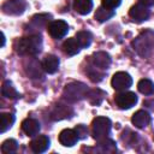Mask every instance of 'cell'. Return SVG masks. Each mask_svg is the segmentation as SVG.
Segmentation results:
<instances>
[{"label": "cell", "mask_w": 154, "mask_h": 154, "mask_svg": "<svg viewBox=\"0 0 154 154\" xmlns=\"http://www.w3.org/2000/svg\"><path fill=\"white\" fill-rule=\"evenodd\" d=\"M75 130H76V132H77L79 138H83V137H85L88 135V129L84 125H77Z\"/></svg>", "instance_id": "cell-27"}, {"label": "cell", "mask_w": 154, "mask_h": 154, "mask_svg": "<svg viewBox=\"0 0 154 154\" xmlns=\"http://www.w3.org/2000/svg\"><path fill=\"white\" fill-rule=\"evenodd\" d=\"M131 122H132V124H134L136 128L142 129V128H146V126L150 123V116H149V113H148L147 111L140 109V111H137V112L132 116Z\"/></svg>", "instance_id": "cell-12"}, {"label": "cell", "mask_w": 154, "mask_h": 154, "mask_svg": "<svg viewBox=\"0 0 154 154\" xmlns=\"http://www.w3.org/2000/svg\"><path fill=\"white\" fill-rule=\"evenodd\" d=\"M76 40L78 41L81 48H87L91 43V34L89 31H78L76 34Z\"/></svg>", "instance_id": "cell-23"}, {"label": "cell", "mask_w": 154, "mask_h": 154, "mask_svg": "<svg viewBox=\"0 0 154 154\" xmlns=\"http://www.w3.org/2000/svg\"><path fill=\"white\" fill-rule=\"evenodd\" d=\"M73 113L72 108L65 106V105H58L55 106V108L52 111L51 113V118L53 120H60V119H65V118H69L71 117Z\"/></svg>", "instance_id": "cell-16"}, {"label": "cell", "mask_w": 154, "mask_h": 154, "mask_svg": "<svg viewBox=\"0 0 154 154\" xmlns=\"http://www.w3.org/2000/svg\"><path fill=\"white\" fill-rule=\"evenodd\" d=\"M114 101L117 106L122 109H129L137 102V95L132 91H123L116 95Z\"/></svg>", "instance_id": "cell-6"}, {"label": "cell", "mask_w": 154, "mask_h": 154, "mask_svg": "<svg viewBox=\"0 0 154 154\" xmlns=\"http://www.w3.org/2000/svg\"><path fill=\"white\" fill-rule=\"evenodd\" d=\"M63 49L67 55H75L79 52L81 46L78 43V41L76 40V37H71L64 41L63 43Z\"/></svg>", "instance_id": "cell-17"}, {"label": "cell", "mask_w": 154, "mask_h": 154, "mask_svg": "<svg viewBox=\"0 0 154 154\" xmlns=\"http://www.w3.org/2000/svg\"><path fill=\"white\" fill-rule=\"evenodd\" d=\"M30 147H31L32 152H35V153H43L49 148V140L47 136L40 135L31 141Z\"/></svg>", "instance_id": "cell-14"}, {"label": "cell", "mask_w": 154, "mask_h": 154, "mask_svg": "<svg viewBox=\"0 0 154 154\" xmlns=\"http://www.w3.org/2000/svg\"><path fill=\"white\" fill-rule=\"evenodd\" d=\"M132 47L138 55L143 58L149 57L150 54L154 53V32L150 30H147L140 34L132 41Z\"/></svg>", "instance_id": "cell-1"}, {"label": "cell", "mask_w": 154, "mask_h": 154, "mask_svg": "<svg viewBox=\"0 0 154 154\" xmlns=\"http://www.w3.org/2000/svg\"><path fill=\"white\" fill-rule=\"evenodd\" d=\"M18 148V143L16 140H12V138H8L6 141L2 142L1 144V152L4 154H11V153H14Z\"/></svg>", "instance_id": "cell-24"}, {"label": "cell", "mask_w": 154, "mask_h": 154, "mask_svg": "<svg viewBox=\"0 0 154 154\" xmlns=\"http://www.w3.org/2000/svg\"><path fill=\"white\" fill-rule=\"evenodd\" d=\"M150 14V11L147 6L142 5V4H137L135 6H132L129 11V16L135 20V22H143L147 20L148 17Z\"/></svg>", "instance_id": "cell-9"}, {"label": "cell", "mask_w": 154, "mask_h": 154, "mask_svg": "<svg viewBox=\"0 0 154 154\" xmlns=\"http://www.w3.org/2000/svg\"><path fill=\"white\" fill-rule=\"evenodd\" d=\"M1 93L7 99H18L19 97V94L18 91L16 90V88L12 85V83L10 81H5L2 83V87H1Z\"/></svg>", "instance_id": "cell-19"}, {"label": "cell", "mask_w": 154, "mask_h": 154, "mask_svg": "<svg viewBox=\"0 0 154 154\" xmlns=\"http://www.w3.org/2000/svg\"><path fill=\"white\" fill-rule=\"evenodd\" d=\"M111 84H112L113 89H116L118 91H124L125 89H128V88L131 87L132 78H131V76L128 72L119 71V72H116L113 75L112 81H111Z\"/></svg>", "instance_id": "cell-5"}, {"label": "cell", "mask_w": 154, "mask_h": 154, "mask_svg": "<svg viewBox=\"0 0 154 154\" xmlns=\"http://www.w3.org/2000/svg\"><path fill=\"white\" fill-rule=\"evenodd\" d=\"M111 120L106 117H96L94 120H93V124H91V131H93V135L94 137L99 141V140H102V138H106L108 135H109V131H111Z\"/></svg>", "instance_id": "cell-4"}, {"label": "cell", "mask_w": 154, "mask_h": 154, "mask_svg": "<svg viewBox=\"0 0 154 154\" xmlns=\"http://www.w3.org/2000/svg\"><path fill=\"white\" fill-rule=\"evenodd\" d=\"M73 8L79 14H88L93 8L91 0H73Z\"/></svg>", "instance_id": "cell-18"}, {"label": "cell", "mask_w": 154, "mask_h": 154, "mask_svg": "<svg viewBox=\"0 0 154 154\" xmlns=\"http://www.w3.org/2000/svg\"><path fill=\"white\" fill-rule=\"evenodd\" d=\"M42 48V38L37 35H31L28 37H23L18 41L17 53L20 55H36L41 52Z\"/></svg>", "instance_id": "cell-2"}, {"label": "cell", "mask_w": 154, "mask_h": 154, "mask_svg": "<svg viewBox=\"0 0 154 154\" xmlns=\"http://www.w3.org/2000/svg\"><path fill=\"white\" fill-rule=\"evenodd\" d=\"M22 130L28 136H35L40 131V123L36 119L26 118L22 122Z\"/></svg>", "instance_id": "cell-13"}, {"label": "cell", "mask_w": 154, "mask_h": 154, "mask_svg": "<svg viewBox=\"0 0 154 154\" xmlns=\"http://www.w3.org/2000/svg\"><path fill=\"white\" fill-rule=\"evenodd\" d=\"M122 0H102V6L109 8V10H113V8H117L119 5H120Z\"/></svg>", "instance_id": "cell-26"}, {"label": "cell", "mask_w": 154, "mask_h": 154, "mask_svg": "<svg viewBox=\"0 0 154 154\" xmlns=\"http://www.w3.org/2000/svg\"><path fill=\"white\" fill-rule=\"evenodd\" d=\"M114 14V10H109L105 6H100L95 12V19L99 22H106L112 18Z\"/></svg>", "instance_id": "cell-20"}, {"label": "cell", "mask_w": 154, "mask_h": 154, "mask_svg": "<svg viewBox=\"0 0 154 154\" xmlns=\"http://www.w3.org/2000/svg\"><path fill=\"white\" fill-rule=\"evenodd\" d=\"M79 137L76 130H72V129H65L59 134V142L64 147H72L77 143Z\"/></svg>", "instance_id": "cell-11"}, {"label": "cell", "mask_w": 154, "mask_h": 154, "mask_svg": "<svg viewBox=\"0 0 154 154\" xmlns=\"http://www.w3.org/2000/svg\"><path fill=\"white\" fill-rule=\"evenodd\" d=\"M97 144L100 147H102V152H116L117 150L116 143L112 140H108L107 137L106 138H102V140H99V143Z\"/></svg>", "instance_id": "cell-25"}, {"label": "cell", "mask_w": 154, "mask_h": 154, "mask_svg": "<svg viewBox=\"0 0 154 154\" xmlns=\"http://www.w3.org/2000/svg\"><path fill=\"white\" fill-rule=\"evenodd\" d=\"M91 65L99 70H107L111 65V58L106 52H96L91 55Z\"/></svg>", "instance_id": "cell-10"}, {"label": "cell", "mask_w": 154, "mask_h": 154, "mask_svg": "<svg viewBox=\"0 0 154 154\" xmlns=\"http://www.w3.org/2000/svg\"><path fill=\"white\" fill-rule=\"evenodd\" d=\"M137 88H138L140 93H142L144 95H152L154 93V83L148 78L141 79L137 84Z\"/></svg>", "instance_id": "cell-21"}, {"label": "cell", "mask_w": 154, "mask_h": 154, "mask_svg": "<svg viewBox=\"0 0 154 154\" xmlns=\"http://www.w3.org/2000/svg\"><path fill=\"white\" fill-rule=\"evenodd\" d=\"M138 2L142 4V5H144V6H147V7L154 5V0H138Z\"/></svg>", "instance_id": "cell-28"}, {"label": "cell", "mask_w": 154, "mask_h": 154, "mask_svg": "<svg viewBox=\"0 0 154 154\" xmlns=\"http://www.w3.org/2000/svg\"><path fill=\"white\" fill-rule=\"evenodd\" d=\"M26 4L24 0H6L2 5V12L11 16H18L24 12Z\"/></svg>", "instance_id": "cell-8"}, {"label": "cell", "mask_w": 154, "mask_h": 154, "mask_svg": "<svg viewBox=\"0 0 154 154\" xmlns=\"http://www.w3.org/2000/svg\"><path fill=\"white\" fill-rule=\"evenodd\" d=\"M88 94H89L88 87L81 82L70 83L64 89V96L70 101H79V100L87 97Z\"/></svg>", "instance_id": "cell-3"}, {"label": "cell", "mask_w": 154, "mask_h": 154, "mask_svg": "<svg viewBox=\"0 0 154 154\" xmlns=\"http://www.w3.org/2000/svg\"><path fill=\"white\" fill-rule=\"evenodd\" d=\"M1 41H2L1 42V47H4L5 46V35L4 34H1Z\"/></svg>", "instance_id": "cell-29"}, {"label": "cell", "mask_w": 154, "mask_h": 154, "mask_svg": "<svg viewBox=\"0 0 154 154\" xmlns=\"http://www.w3.org/2000/svg\"><path fill=\"white\" fill-rule=\"evenodd\" d=\"M47 30H48V34L53 37V38H63L67 31H69V25L65 20H53L48 24L47 26Z\"/></svg>", "instance_id": "cell-7"}, {"label": "cell", "mask_w": 154, "mask_h": 154, "mask_svg": "<svg viewBox=\"0 0 154 154\" xmlns=\"http://www.w3.org/2000/svg\"><path fill=\"white\" fill-rule=\"evenodd\" d=\"M14 123V117L11 113H2L0 118V131L4 134L6 132Z\"/></svg>", "instance_id": "cell-22"}, {"label": "cell", "mask_w": 154, "mask_h": 154, "mask_svg": "<svg viewBox=\"0 0 154 154\" xmlns=\"http://www.w3.org/2000/svg\"><path fill=\"white\" fill-rule=\"evenodd\" d=\"M42 69L47 72V73H55L59 69V59L55 55L48 54L43 58L42 60Z\"/></svg>", "instance_id": "cell-15"}]
</instances>
